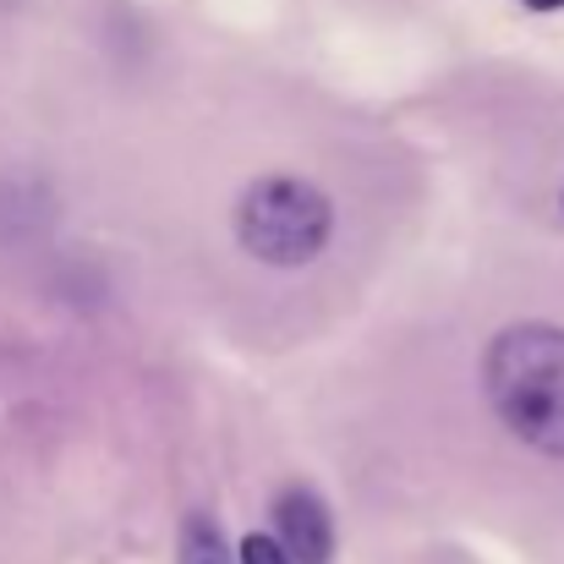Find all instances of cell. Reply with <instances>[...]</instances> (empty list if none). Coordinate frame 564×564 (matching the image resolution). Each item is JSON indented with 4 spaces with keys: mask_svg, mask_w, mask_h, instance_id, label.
<instances>
[{
    "mask_svg": "<svg viewBox=\"0 0 564 564\" xmlns=\"http://www.w3.org/2000/svg\"><path fill=\"white\" fill-rule=\"evenodd\" d=\"M482 383L488 405L521 444L564 460V329L554 324L499 329L482 357Z\"/></svg>",
    "mask_w": 564,
    "mask_h": 564,
    "instance_id": "6da1fadb",
    "label": "cell"
},
{
    "mask_svg": "<svg viewBox=\"0 0 564 564\" xmlns=\"http://www.w3.org/2000/svg\"><path fill=\"white\" fill-rule=\"evenodd\" d=\"M335 236V203L302 176H258L236 203V241L274 269L313 263Z\"/></svg>",
    "mask_w": 564,
    "mask_h": 564,
    "instance_id": "7a4b0ae2",
    "label": "cell"
},
{
    "mask_svg": "<svg viewBox=\"0 0 564 564\" xmlns=\"http://www.w3.org/2000/svg\"><path fill=\"white\" fill-rule=\"evenodd\" d=\"M274 532H280V543L291 549L296 564H329L335 560V521H329V505H324L313 488H302V482H291V488L274 499Z\"/></svg>",
    "mask_w": 564,
    "mask_h": 564,
    "instance_id": "3957f363",
    "label": "cell"
},
{
    "mask_svg": "<svg viewBox=\"0 0 564 564\" xmlns=\"http://www.w3.org/2000/svg\"><path fill=\"white\" fill-rule=\"evenodd\" d=\"M182 564H241V560H230V543L219 538V527L208 516H192L182 527Z\"/></svg>",
    "mask_w": 564,
    "mask_h": 564,
    "instance_id": "277c9868",
    "label": "cell"
},
{
    "mask_svg": "<svg viewBox=\"0 0 564 564\" xmlns=\"http://www.w3.org/2000/svg\"><path fill=\"white\" fill-rule=\"evenodd\" d=\"M236 560L241 564H296L291 549H285L280 538H269V532H247V538L236 543Z\"/></svg>",
    "mask_w": 564,
    "mask_h": 564,
    "instance_id": "5b68a950",
    "label": "cell"
},
{
    "mask_svg": "<svg viewBox=\"0 0 564 564\" xmlns=\"http://www.w3.org/2000/svg\"><path fill=\"white\" fill-rule=\"evenodd\" d=\"M527 6H532V11H560L564 0H527Z\"/></svg>",
    "mask_w": 564,
    "mask_h": 564,
    "instance_id": "8992f818",
    "label": "cell"
}]
</instances>
